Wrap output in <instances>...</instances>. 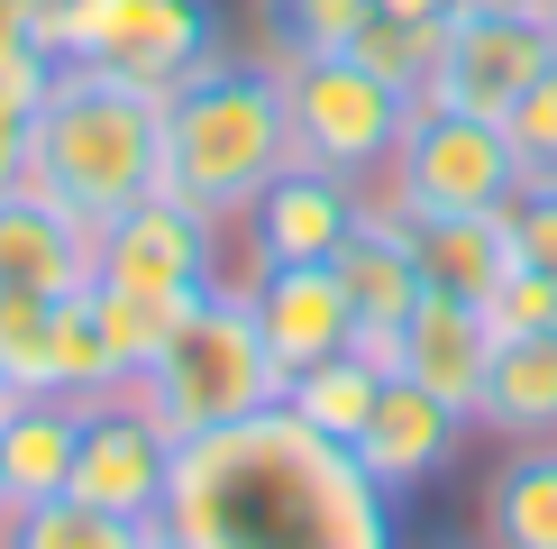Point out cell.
I'll list each match as a JSON object with an SVG mask.
<instances>
[{
  "instance_id": "cell-1",
  "label": "cell",
  "mask_w": 557,
  "mask_h": 549,
  "mask_svg": "<svg viewBox=\"0 0 557 549\" xmlns=\"http://www.w3.org/2000/svg\"><path fill=\"white\" fill-rule=\"evenodd\" d=\"M165 532L183 549H393V495L357 449L274 403L174 449Z\"/></svg>"
},
{
  "instance_id": "cell-2",
  "label": "cell",
  "mask_w": 557,
  "mask_h": 549,
  "mask_svg": "<svg viewBox=\"0 0 557 549\" xmlns=\"http://www.w3.org/2000/svg\"><path fill=\"white\" fill-rule=\"evenodd\" d=\"M28 183L64 202L74 220H120L165 183V91L91 74V64H55L28 129Z\"/></svg>"
},
{
  "instance_id": "cell-3",
  "label": "cell",
  "mask_w": 557,
  "mask_h": 549,
  "mask_svg": "<svg viewBox=\"0 0 557 549\" xmlns=\"http://www.w3.org/2000/svg\"><path fill=\"white\" fill-rule=\"evenodd\" d=\"M293 166V120H284V74L247 56H211L193 83L165 91V193L238 229L257 193Z\"/></svg>"
},
{
  "instance_id": "cell-4",
  "label": "cell",
  "mask_w": 557,
  "mask_h": 549,
  "mask_svg": "<svg viewBox=\"0 0 557 549\" xmlns=\"http://www.w3.org/2000/svg\"><path fill=\"white\" fill-rule=\"evenodd\" d=\"M128 394L147 403L174 440H201V430L257 422V412L284 403V366L265 357L257 320H247V293L220 284V293H193V303L165 320V339L137 366Z\"/></svg>"
},
{
  "instance_id": "cell-5",
  "label": "cell",
  "mask_w": 557,
  "mask_h": 549,
  "mask_svg": "<svg viewBox=\"0 0 557 549\" xmlns=\"http://www.w3.org/2000/svg\"><path fill=\"white\" fill-rule=\"evenodd\" d=\"M521 174H530V156L512 147L503 120L448 110V101H411L403 137H393V166L366 193L403 220H467V211H503L521 193Z\"/></svg>"
},
{
  "instance_id": "cell-6",
  "label": "cell",
  "mask_w": 557,
  "mask_h": 549,
  "mask_svg": "<svg viewBox=\"0 0 557 549\" xmlns=\"http://www.w3.org/2000/svg\"><path fill=\"white\" fill-rule=\"evenodd\" d=\"M274 74H284L293 166H330V174H357V183H375L393 166V137H403L421 91L384 83L357 46L347 56H284Z\"/></svg>"
},
{
  "instance_id": "cell-7",
  "label": "cell",
  "mask_w": 557,
  "mask_h": 549,
  "mask_svg": "<svg viewBox=\"0 0 557 549\" xmlns=\"http://www.w3.org/2000/svg\"><path fill=\"white\" fill-rule=\"evenodd\" d=\"M211 56H228L211 0H55V64L174 91Z\"/></svg>"
},
{
  "instance_id": "cell-8",
  "label": "cell",
  "mask_w": 557,
  "mask_h": 549,
  "mask_svg": "<svg viewBox=\"0 0 557 549\" xmlns=\"http://www.w3.org/2000/svg\"><path fill=\"white\" fill-rule=\"evenodd\" d=\"M91 274L120 284V293H137V303H193V293H220V284H238V274H228V220L193 211L183 193L156 183L147 202H128L120 220L91 229Z\"/></svg>"
},
{
  "instance_id": "cell-9",
  "label": "cell",
  "mask_w": 557,
  "mask_h": 549,
  "mask_svg": "<svg viewBox=\"0 0 557 549\" xmlns=\"http://www.w3.org/2000/svg\"><path fill=\"white\" fill-rule=\"evenodd\" d=\"M174 449H183V440L128 394V385H120V394H91V403H83V440H74V486H64V495L101 503V513H120V522L165 532Z\"/></svg>"
},
{
  "instance_id": "cell-10",
  "label": "cell",
  "mask_w": 557,
  "mask_h": 549,
  "mask_svg": "<svg viewBox=\"0 0 557 549\" xmlns=\"http://www.w3.org/2000/svg\"><path fill=\"white\" fill-rule=\"evenodd\" d=\"M548 64H557V10H457L448 37H438V64H430L421 101L512 120V101Z\"/></svg>"
},
{
  "instance_id": "cell-11",
  "label": "cell",
  "mask_w": 557,
  "mask_h": 549,
  "mask_svg": "<svg viewBox=\"0 0 557 549\" xmlns=\"http://www.w3.org/2000/svg\"><path fill=\"white\" fill-rule=\"evenodd\" d=\"M366 220V183L330 174V166H284L257 193V211L238 220L247 266H330Z\"/></svg>"
},
{
  "instance_id": "cell-12",
  "label": "cell",
  "mask_w": 557,
  "mask_h": 549,
  "mask_svg": "<svg viewBox=\"0 0 557 549\" xmlns=\"http://www.w3.org/2000/svg\"><path fill=\"white\" fill-rule=\"evenodd\" d=\"M238 293H247V320H257L265 357L284 366V376L357 349V312H347L338 266H247Z\"/></svg>"
},
{
  "instance_id": "cell-13",
  "label": "cell",
  "mask_w": 557,
  "mask_h": 549,
  "mask_svg": "<svg viewBox=\"0 0 557 549\" xmlns=\"http://www.w3.org/2000/svg\"><path fill=\"white\" fill-rule=\"evenodd\" d=\"M467 412L457 403H438L430 385H411V376H384V394H375V422L357 430V457H366V476L403 503L411 486H430V476H448L457 467V449H467Z\"/></svg>"
},
{
  "instance_id": "cell-14",
  "label": "cell",
  "mask_w": 557,
  "mask_h": 549,
  "mask_svg": "<svg viewBox=\"0 0 557 549\" xmlns=\"http://www.w3.org/2000/svg\"><path fill=\"white\" fill-rule=\"evenodd\" d=\"M338 284H347V312H357V349L393 366V330L411 320V303H421V257H411V229L403 211H384L375 193H366V220H357V239L338 247Z\"/></svg>"
},
{
  "instance_id": "cell-15",
  "label": "cell",
  "mask_w": 557,
  "mask_h": 549,
  "mask_svg": "<svg viewBox=\"0 0 557 549\" xmlns=\"http://www.w3.org/2000/svg\"><path fill=\"white\" fill-rule=\"evenodd\" d=\"M484 357H494V320H484V303H467V293H438V284H421L411 320L393 330V376L430 385L438 403H457V412L475 422V385H484Z\"/></svg>"
},
{
  "instance_id": "cell-16",
  "label": "cell",
  "mask_w": 557,
  "mask_h": 549,
  "mask_svg": "<svg viewBox=\"0 0 557 549\" xmlns=\"http://www.w3.org/2000/svg\"><path fill=\"white\" fill-rule=\"evenodd\" d=\"M91 284V220H74L64 202H46L37 183L0 193V293H64Z\"/></svg>"
},
{
  "instance_id": "cell-17",
  "label": "cell",
  "mask_w": 557,
  "mask_h": 549,
  "mask_svg": "<svg viewBox=\"0 0 557 549\" xmlns=\"http://www.w3.org/2000/svg\"><path fill=\"white\" fill-rule=\"evenodd\" d=\"M475 430L503 449L557 440V330H494V357L475 385Z\"/></svg>"
},
{
  "instance_id": "cell-18",
  "label": "cell",
  "mask_w": 557,
  "mask_h": 549,
  "mask_svg": "<svg viewBox=\"0 0 557 549\" xmlns=\"http://www.w3.org/2000/svg\"><path fill=\"white\" fill-rule=\"evenodd\" d=\"M74 440H83L74 394H10L0 403V486H10V513L74 486Z\"/></svg>"
},
{
  "instance_id": "cell-19",
  "label": "cell",
  "mask_w": 557,
  "mask_h": 549,
  "mask_svg": "<svg viewBox=\"0 0 557 549\" xmlns=\"http://www.w3.org/2000/svg\"><path fill=\"white\" fill-rule=\"evenodd\" d=\"M475 549H557V440L494 457L475 495Z\"/></svg>"
},
{
  "instance_id": "cell-20",
  "label": "cell",
  "mask_w": 557,
  "mask_h": 549,
  "mask_svg": "<svg viewBox=\"0 0 557 549\" xmlns=\"http://www.w3.org/2000/svg\"><path fill=\"white\" fill-rule=\"evenodd\" d=\"M411 257H421V284L467 293V303H494V284L512 274V220L503 211H467V220H403Z\"/></svg>"
},
{
  "instance_id": "cell-21",
  "label": "cell",
  "mask_w": 557,
  "mask_h": 549,
  "mask_svg": "<svg viewBox=\"0 0 557 549\" xmlns=\"http://www.w3.org/2000/svg\"><path fill=\"white\" fill-rule=\"evenodd\" d=\"M384 376H393V366H375L366 349H338V357H320V366H301V376H284V412H293V422H311L320 440L357 449V430L375 422Z\"/></svg>"
},
{
  "instance_id": "cell-22",
  "label": "cell",
  "mask_w": 557,
  "mask_h": 549,
  "mask_svg": "<svg viewBox=\"0 0 557 549\" xmlns=\"http://www.w3.org/2000/svg\"><path fill=\"white\" fill-rule=\"evenodd\" d=\"M147 540H156L147 522H120L83 495H46V503L0 513V549H147Z\"/></svg>"
},
{
  "instance_id": "cell-23",
  "label": "cell",
  "mask_w": 557,
  "mask_h": 549,
  "mask_svg": "<svg viewBox=\"0 0 557 549\" xmlns=\"http://www.w3.org/2000/svg\"><path fill=\"white\" fill-rule=\"evenodd\" d=\"M55 83V0H0V101L37 110Z\"/></svg>"
},
{
  "instance_id": "cell-24",
  "label": "cell",
  "mask_w": 557,
  "mask_h": 549,
  "mask_svg": "<svg viewBox=\"0 0 557 549\" xmlns=\"http://www.w3.org/2000/svg\"><path fill=\"white\" fill-rule=\"evenodd\" d=\"M0 385L55 394V303L46 293H0Z\"/></svg>"
},
{
  "instance_id": "cell-25",
  "label": "cell",
  "mask_w": 557,
  "mask_h": 549,
  "mask_svg": "<svg viewBox=\"0 0 557 549\" xmlns=\"http://www.w3.org/2000/svg\"><path fill=\"white\" fill-rule=\"evenodd\" d=\"M265 19H274V56L265 64H284V56H347V46L366 37V19H375V0H265Z\"/></svg>"
},
{
  "instance_id": "cell-26",
  "label": "cell",
  "mask_w": 557,
  "mask_h": 549,
  "mask_svg": "<svg viewBox=\"0 0 557 549\" xmlns=\"http://www.w3.org/2000/svg\"><path fill=\"white\" fill-rule=\"evenodd\" d=\"M438 37H448V19H366V37H357V56L375 64L384 83H403V91H430V64H438Z\"/></svg>"
},
{
  "instance_id": "cell-27",
  "label": "cell",
  "mask_w": 557,
  "mask_h": 549,
  "mask_svg": "<svg viewBox=\"0 0 557 549\" xmlns=\"http://www.w3.org/2000/svg\"><path fill=\"white\" fill-rule=\"evenodd\" d=\"M503 220H512V257L557 274V166H530L521 193L503 202Z\"/></svg>"
},
{
  "instance_id": "cell-28",
  "label": "cell",
  "mask_w": 557,
  "mask_h": 549,
  "mask_svg": "<svg viewBox=\"0 0 557 549\" xmlns=\"http://www.w3.org/2000/svg\"><path fill=\"white\" fill-rule=\"evenodd\" d=\"M484 320H494V330H557V274L512 266L494 284V303H484Z\"/></svg>"
},
{
  "instance_id": "cell-29",
  "label": "cell",
  "mask_w": 557,
  "mask_h": 549,
  "mask_svg": "<svg viewBox=\"0 0 557 549\" xmlns=\"http://www.w3.org/2000/svg\"><path fill=\"white\" fill-rule=\"evenodd\" d=\"M503 129H512V147L530 156V166H557V64L512 101V120H503Z\"/></svg>"
},
{
  "instance_id": "cell-30",
  "label": "cell",
  "mask_w": 557,
  "mask_h": 549,
  "mask_svg": "<svg viewBox=\"0 0 557 549\" xmlns=\"http://www.w3.org/2000/svg\"><path fill=\"white\" fill-rule=\"evenodd\" d=\"M28 129H37V110L0 101V193H18V183H28Z\"/></svg>"
},
{
  "instance_id": "cell-31",
  "label": "cell",
  "mask_w": 557,
  "mask_h": 549,
  "mask_svg": "<svg viewBox=\"0 0 557 549\" xmlns=\"http://www.w3.org/2000/svg\"><path fill=\"white\" fill-rule=\"evenodd\" d=\"M384 19H457V0H375Z\"/></svg>"
},
{
  "instance_id": "cell-32",
  "label": "cell",
  "mask_w": 557,
  "mask_h": 549,
  "mask_svg": "<svg viewBox=\"0 0 557 549\" xmlns=\"http://www.w3.org/2000/svg\"><path fill=\"white\" fill-rule=\"evenodd\" d=\"M457 10H557V0H457Z\"/></svg>"
},
{
  "instance_id": "cell-33",
  "label": "cell",
  "mask_w": 557,
  "mask_h": 549,
  "mask_svg": "<svg viewBox=\"0 0 557 549\" xmlns=\"http://www.w3.org/2000/svg\"><path fill=\"white\" fill-rule=\"evenodd\" d=\"M147 549H183V540H174V532H156V540H147Z\"/></svg>"
},
{
  "instance_id": "cell-34",
  "label": "cell",
  "mask_w": 557,
  "mask_h": 549,
  "mask_svg": "<svg viewBox=\"0 0 557 549\" xmlns=\"http://www.w3.org/2000/svg\"><path fill=\"white\" fill-rule=\"evenodd\" d=\"M0 513H10V486H0Z\"/></svg>"
},
{
  "instance_id": "cell-35",
  "label": "cell",
  "mask_w": 557,
  "mask_h": 549,
  "mask_svg": "<svg viewBox=\"0 0 557 549\" xmlns=\"http://www.w3.org/2000/svg\"><path fill=\"white\" fill-rule=\"evenodd\" d=\"M0 403H10V385H0Z\"/></svg>"
}]
</instances>
